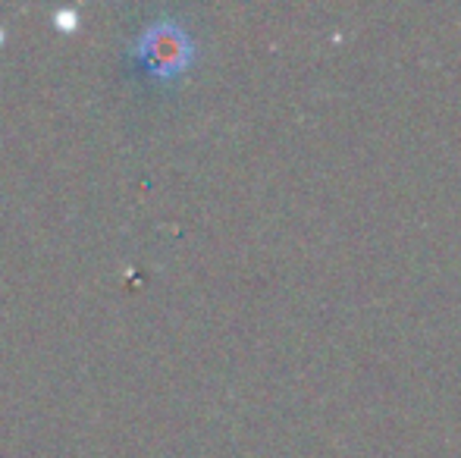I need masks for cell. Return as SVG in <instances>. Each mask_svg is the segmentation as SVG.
Instances as JSON below:
<instances>
[{
  "mask_svg": "<svg viewBox=\"0 0 461 458\" xmlns=\"http://www.w3.org/2000/svg\"><path fill=\"white\" fill-rule=\"evenodd\" d=\"M145 60L154 73H176L188 60V38L176 25H154L145 38Z\"/></svg>",
  "mask_w": 461,
  "mask_h": 458,
  "instance_id": "obj_1",
  "label": "cell"
}]
</instances>
